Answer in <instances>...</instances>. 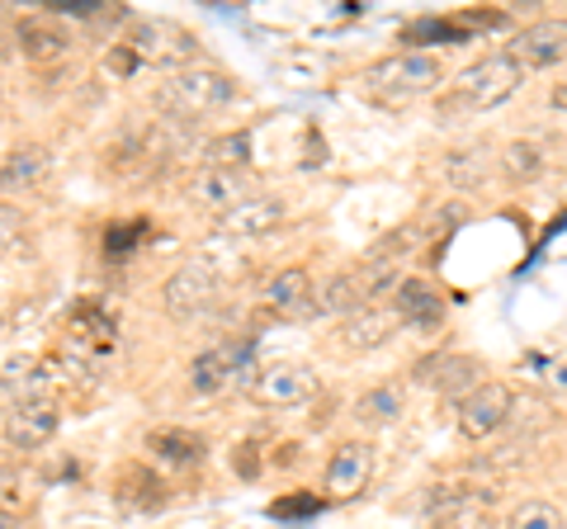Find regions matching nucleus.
Masks as SVG:
<instances>
[{"label": "nucleus", "mask_w": 567, "mask_h": 529, "mask_svg": "<svg viewBox=\"0 0 567 529\" xmlns=\"http://www.w3.org/2000/svg\"><path fill=\"white\" fill-rule=\"evenodd\" d=\"M525 85V66L511 58V52H492V58L473 62L464 76H458V95L450 100V110H496V104H506Z\"/></svg>", "instance_id": "1"}, {"label": "nucleus", "mask_w": 567, "mask_h": 529, "mask_svg": "<svg viewBox=\"0 0 567 529\" xmlns=\"http://www.w3.org/2000/svg\"><path fill=\"white\" fill-rule=\"evenodd\" d=\"M260 369H256V341H227L204 350L189 364V387L199 397H218L223 387H256Z\"/></svg>", "instance_id": "2"}, {"label": "nucleus", "mask_w": 567, "mask_h": 529, "mask_svg": "<svg viewBox=\"0 0 567 529\" xmlns=\"http://www.w3.org/2000/svg\"><path fill=\"white\" fill-rule=\"evenodd\" d=\"M156 100H162L171 114H213L237 100V81L227 72H181L162 85Z\"/></svg>", "instance_id": "3"}, {"label": "nucleus", "mask_w": 567, "mask_h": 529, "mask_svg": "<svg viewBox=\"0 0 567 529\" xmlns=\"http://www.w3.org/2000/svg\"><path fill=\"white\" fill-rule=\"evenodd\" d=\"M440 81V62L425 58V52H398V58H383L369 66V85L388 100H412L421 91H431Z\"/></svg>", "instance_id": "4"}, {"label": "nucleus", "mask_w": 567, "mask_h": 529, "mask_svg": "<svg viewBox=\"0 0 567 529\" xmlns=\"http://www.w3.org/2000/svg\"><path fill=\"white\" fill-rule=\"evenodd\" d=\"M128 48L137 52V62H152V66H181L199 52L194 33L175 20H137L128 33Z\"/></svg>", "instance_id": "5"}, {"label": "nucleus", "mask_w": 567, "mask_h": 529, "mask_svg": "<svg viewBox=\"0 0 567 529\" xmlns=\"http://www.w3.org/2000/svg\"><path fill=\"white\" fill-rule=\"evenodd\" d=\"M416 378H425L440 397H458L468 402L477 387H483V364L468 360V355H425L416 364Z\"/></svg>", "instance_id": "6"}, {"label": "nucleus", "mask_w": 567, "mask_h": 529, "mask_svg": "<svg viewBox=\"0 0 567 529\" xmlns=\"http://www.w3.org/2000/svg\"><path fill=\"white\" fill-rule=\"evenodd\" d=\"M317 393V374L308 364H270L260 374V383L251 387V397L260 407H298Z\"/></svg>", "instance_id": "7"}, {"label": "nucleus", "mask_w": 567, "mask_h": 529, "mask_svg": "<svg viewBox=\"0 0 567 529\" xmlns=\"http://www.w3.org/2000/svg\"><path fill=\"white\" fill-rule=\"evenodd\" d=\"M511 421V387L506 383H483L477 393L458 407V431L468 439H487Z\"/></svg>", "instance_id": "8"}, {"label": "nucleus", "mask_w": 567, "mask_h": 529, "mask_svg": "<svg viewBox=\"0 0 567 529\" xmlns=\"http://www.w3.org/2000/svg\"><path fill=\"white\" fill-rule=\"evenodd\" d=\"M511 58H516L525 72L558 66L567 58V20H539V24H529L520 39L511 43Z\"/></svg>", "instance_id": "9"}, {"label": "nucleus", "mask_w": 567, "mask_h": 529, "mask_svg": "<svg viewBox=\"0 0 567 529\" xmlns=\"http://www.w3.org/2000/svg\"><path fill=\"white\" fill-rule=\"evenodd\" d=\"M369 468H374V449L369 445H341L331 454V464H327V497L336 501H350V497H360V491L369 487Z\"/></svg>", "instance_id": "10"}, {"label": "nucleus", "mask_w": 567, "mask_h": 529, "mask_svg": "<svg viewBox=\"0 0 567 529\" xmlns=\"http://www.w3.org/2000/svg\"><path fill=\"white\" fill-rule=\"evenodd\" d=\"M58 426H62V416H58V407L43 397V402H20V407L10 412V421H6V439L14 449H43L52 435H58Z\"/></svg>", "instance_id": "11"}, {"label": "nucleus", "mask_w": 567, "mask_h": 529, "mask_svg": "<svg viewBox=\"0 0 567 529\" xmlns=\"http://www.w3.org/2000/svg\"><path fill=\"white\" fill-rule=\"evenodd\" d=\"M218 222L227 237H265L284 222V199H275V194H251V199L237 204L233 214H223Z\"/></svg>", "instance_id": "12"}, {"label": "nucleus", "mask_w": 567, "mask_h": 529, "mask_svg": "<svg viewBox=\"0 0 567 529\" xmlns=\"http://www.w3.org/2000/svg\"><path fill=\"white\" fill-rule=\"evenodd\" d=\"M189 194H194V204H199V208H208V214H218V218H223V214H233L237 204H246V199H251L237 170H213V166L194 175Z\"/></svg>", "instance_id": "13"}, {"label": "nucleus", "mask_w": 567, "mask_h": 529, "mask_svg": "<svg viewBox=\"0 0 567 529\" xmlns=\"http://www.w3.org/2000/svg\"><path fill=\"white\" fill-rule=\"evenodd\" d=\"M213 293H218V279H213V270H204V264H185V270H175L171 284H166V308L189 317V312L208 308Z\"/></svg>", "instance_id": "14"}, {"label": "nucleus", "mask_w": 567, "mask_h": 529, "mask_svg": "<svg viewBox=\"0 0 567 529\" xmlns=\"http://www.w3.org/2000/svg\"><path fill=\"white\" fill-rule=\"evenodd\" d=\"M393 312L406 326H435L440 317H445V303H440V293L425 284V279H402L398 298H393Z\"/></svg>", "instance_id": "15"}, {"label": "nucleus", "mask_w": 567, "mask_h": 529, "mask_svg": "<svg viewBox=\"0 0 567 529\" xmlns=\"http://www.w3.org/2000/svg\"><path fill=\"white\" fill-rule=\"evenodd\" d=\"M48 166H52L48 147H14L10 156H0V189H6V194L33 189L48 175Z\"/></svg>", "instance_id": "16"}, {"label": "nucleus", "mask_w": 567, "mask_h": 529, "mask_svg": "<svg viewBox=\"0 0 567 529\" xmlns=\"http://www.w3.org/2000/svg\"><path fill=\"white\" fill-rule=\"evenodd\" d=\"M265 303L270 308H279V312H289V317H308V312H317L312 308V279H308V270H279L270 284H265Z\"/></svg>", "instance_id": "17"}, {"label": "nucleus", "mask_w": 567, "mask_h": 529, "mask_svg": "<svg viewBox=\"0 0 567 529\" xmlns=\"http://www.w3.org/2000/svg\"><path fill=\"white\" fill-rule=\"evenodd\" d=\"M398 331V312H388V308H360L354 317H346V326H341V341L354 345V350H374L383 345L388 336Z\"/></svg>", "instance_id": "18"}, {"label": "nucleus", "mask_w": 567, "mask_h": 529, "mask_svg": "<svg viewBox=\"0 0 567 529\" xmlns=\"http://www.w3.org/2000/svg\"><path fill=\"white\" fill-rule=\"evenodd\" d=\"M66 33L58 24H43V20H24L20 24V52L29 62H58L66 58Z\"/></svg>", "instance_id": "19"}, {"label": "nucleus", "mask_w": 567, "mask_h": 529, "mask_svg": "<svg viewBox=\"0 0 567 529\" xmlns=\"http://www.w3.org/2000/svg\"><path fill=\"white\" fill-rule=\"evenodd\" d=\"M354 416L364 421V426H393V421L402 416V387L398 383H379V387H369V393L354 402Z\"/></svg>", "instance_id": "20"}, {"label": "nucleus", "mask_w": 567, "mask_h": 529, "mask_svg": "<svg viewBox=\"0 0 567 529\" xmlns=\"http://www.w3.org/2000/svg\"><path fill=\"white\" fill-rule=\"evenodd\" d=\"M360 308H369V298H364V284H360V274H354V270H346V274H331L327 284H322V312L354 317Z\"/></svg>", "instance_id": "21"}, {"label": "nucleus", "mask_w": 567, "mask_h": 529, "mask_svg": "<svg viewBox=\"0 0 567 529\" xmlns=\"http://www.w3.org/2000/svg\"><path fill=\"white\" fill-rule=\"evenodd\" d=\"M0 383H6V393H20L24 402H43V393H48V369L33 360V355H20V360L6 364Z\"/></svg>", "instance_id": "22"}, {"label": "nucleus", "mask_w": 567, "mask_h": 529, "mask_svg": "<svg viewBox=\"0 0 567 529\" xmlns=\"http://www.w3.org/2000/svg\"><path fill=\"white\" fill-rule=\"evenodd\" d=\"M445 180L454 189H477V185H487V152L483 147H464V152H450L445 156Z\"/></svg>", "instance_id": "23"}, {"label": "nucleus", "mask_w": 567, "mask_h": 529, "mask_svg": "<svg viewBox=\"0 0 567 529\" xmlns=\"http://www.w3.org/2000/svg\"><path fill=\"white\" fill-rule=\"evenodd\" d=\"M246 156H251V133H227L208 143V166L213 170H237Z\"/></svg>", "instance_id": "24"}, {"label": "nucleus", "mask_w": 567, "mask_h": 529, "mask_svg": "<svg viewBox=\"0 0 567 529\" xmlns=\"http://www.w3.org/2000/svg\"><path fill=\"white\" fill-rule=\"evenodd\" d=\"M511 529H567V520L554 501H520L511 510Z\"/></svg>", "instance_id": "25"}, {"label": "nucleus", "mask_w": 567, "mask_h": 529, "mask_svg": "<svg viewBox=\"0 0 567 529\" xmlns=\"http://www.w3.org/2000/svg\"><path fill=\"white\" fill-rule=\"evenodd\" d=\"M502 166H506V175H516V180H535L544 170V147L539 143H511Z\"/></svg>", "instance_id": "26"}, {"label": "nucleus", "mask_w": 567, "mask_h": 529, "mask_svg": "<svg viewBox=\"0 0 567 529\" xmlns=\"http://www.w3.org/2000/svg\"><path fill=\"white\" fill-rule=\"evenodd\" d=\"M468 29L458 20H416L406 29V43H464Z\"/></svg>", "instance_id": "27"}, {"label": "nucleus", "mask_w": 567, "mask_h": 529, "mask_svg": "<svg viewBox=\"0 0 567 529\" xmlns=\"http://www.w3.org/2000/svg\"><path fill=\"white\" fill-rule=\"evenodd\" d=\"M152 449L166 458V464H194L199 458V439H189V435H181V431H156L152 435Z\"/></svg>", "instance_id": "28"}, {"label": "nucleus", "mask_w": 567, "mask_h": 529, "mask_svg": "<svg viewBox=\"0 0 567 529\" xmlns=\"http://www.w3.org/2000/svg\"><path fill=\"white\" fill-rule=\"evenodd\" d=\"M354 274H360V284H364V298H379L383 289L398 284V264L393 260H369L364 270H354Z\"/></svg>", "instance_id": "29"}, {"label": "nucleus", "mask_w": 567, "mask_h": 529, "mask_svg": "<svg viewBox=\"0 0 567 529\" xmlns=\"http://www.w3.org/2000/svg\"><path fill=\"white\" fill-rule=\"evenodd\" d=\"M20 232H24L20 214H14V208H0V256L14 251V241H20Z\"/></svg>", "instance_id": "30"}, {"label": "nucleus", "mask_w": 567, "mask_h": 529, "mask_svg": "<svg viewBox=\"0 0 567 529\" xmlns=\"http://www.w3.org/2000/svg\"><path fill=\"white\" fill-rule=\"evenodd\" d=\"M293 497H298V501H279V506H275L279 520H284V516H312V510H317V497H308V491H293Z\"/></svg>", "instance_id": "31"}, {"label": "nucleus", "mask_w": 567, "mask_h": 529, "mask_svg": "<svg viewBox=\"0 0 567 529\" xmlns=\"http://www.w3.org/2000/svg\"><path fill=\"white\" fill-rule=\"evenodd\" d=\"M110 72H114V76L137 72V52H133V48H114V52H110Z\"/></svg>", "instance_id": "32"}, {"label": "nucleus", "mask_w": 567, "mask_h": 529, "mask_svg": "<svg viewBox=\"0 0 567 529\" xmlns=\"http://www.w3.org/2000/svg\"><path fill=\"white\" fill-rule=\"evenodd\" d=\"M544 378H548V387H558V393H567V355H554V360H548Z\"/></svg>", "instance_id": "33"}, {"label": "nucleus", "mask_w": 567, "mask_h": 529, "mask_svg": "<svg viewBox=\"0 0 567 529\" xmlns=\"http://www.w3.org/2000/svg\"><path fill=\"white\" fill-rule=\"evenodd\" d=\"M233 468H237V478H246V483H251L256 473H260V464H256V449H251V445H241V449H237V464H233Z\"/></svg>", "instance_id": "34"}, {"label": "nucleus", "mask_w": 567, "mask_h": 529, "mask_svg": "<svg viewBox=\"0 0 567 529\" xmlns=\"http://www.w3.org/2000/svg\"><path fill=\"white\" fill-rule=\"evenodd\" d=\"M48 10H52V14H95L100 6H95V0H52Z\"/></svg>", "instance_id": "35"}, {"label": "nucleus", "mask_w": 567, "mask_h": 529, "mask_svg": "<svg viewBox=\"0 0 567 529\" xmlns=\"http://www.w3.org/2000/svg\"><path fill=\"white\" fill-rule=\"evenodd\" d=\"M548 104H554V110H563V114H567V76L554 85V95H548Z\"/></svg>", "instance_id": "36"}, {"label": "nucleus", "mask_w": 567, "mask_h": 529, "mask_svg": "<svg viewBox=\"0 0 567 529\" xmlns=\"http://www.w3.org/2000/svg\"><path fill=\"white\" fill-rule=\"evenodd\" d=\"M0 529H14V516H10V510H0Z\"/></svg>", "instance_id": "37"}, {"label": "nucleus", "mask_w": 567, "mask_h": 529, "mask_svg": "<svg viewBox=\"0 0 567 529\" xmlns=\"http://www.w3.org/2000/svg\"><path fill=\"white\" fill-rule=\"evenodd\" d=\"M0 62H10V43L6 39H0Z\"/></svg>", "instance_id": "38"}, {"label": "nucleus", "mask_w": 567, "mask_h": 529, "mask_svg": "<svg viewBox=\"0 0 567 529\" xmlns=\"http://www.w3.org/2000/svg\"><path fill=\"white\" fill-rule=\"evenodd\" d=\"M0 326H6V317H0Z\"/></svg>", "instance_id": "39"}]
</instances>
